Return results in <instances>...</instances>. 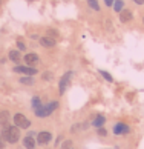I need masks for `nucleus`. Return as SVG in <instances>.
<instances>
[{
	"instance_id": "1",
	"label": "nucleus",
	"mask_w": 144,
	"mask_h": 149,
	"mask_svg": "<svg viewBox=\"0 0 144 149\" xmlns=\"http://www.w3.org/2000/svg\"><path fill=\"white\" fill-rule=\"evenodd\" d=\"M2 137H3V140L8 141V143H15V141H19V139H20L19 128H17V126H8V128L3 129Z\"/></svg>"
},
{
	"instance_id": "2",
	"label": "nucleus",
	"mask_w": 144,
	"mask_h": 149,
	"mask_svg": "<svg viewBox=\"0 0 144 149\" xmlns=\"http://www.w3.org/2000/svg\"><path fill=\"white\" fill-rule=\"evenodd\" d=\"M58 108V102H51V103H48L46 106H42V108H38L35 109V115L37 117H48V115H51L55 109Z\"/></svg>"
},
{
	"instance_id": "3",
	"label": "nucleus",
	"mask_w": 144,
	"mask_h": 149,
	"mask_svg": "<svg viewBox=\"0 0 144 149\" xmlns=\"http://www.w3.org/2000/svg\"><path fill=\"white\" fill-rule=\"evenodd\" d=\"M72 75H74V72H72V71H68V72H66L62 79H60V83H58V92H60V94H63V92L66 91V88L69 86Z\"/></svg>"
},
{
	"instance_id": "4",
	"label": "nucleus",
	"mask_w": 144,
	"mask_h": 149,
	"mask_svg": "<svg viewBox=\"0 0 144 149\" xmlns=\"http://www.w3.org/2000/svg\"><path fill=\"white\" fill-rule=\"evenodd\" d=\"M14 125L17 128H23V129H28L31 126V121L28 120L23 114H15L14 115Z\"/></svg>"
},
{
	"instance_id": "5",
	"label": "nucleus",
	"mask_w": 144,
	"mask_h": 149,
	"mask_svg": "<svg viewBox=\"0 0 144 149\" xmlns=\"http://www.w3.org/2000/svg\"><path fill=\"white\" fill-rule=\"evenodd\" d=\"M14 72L25 74V75H35L37 74V68H34V66H15Z\"/></svg>"
},
{
	"instance_id": "6",
	"label": "nucleus",
	"mask_w": 144,
	"mask_h": 149,
	"mask_svg": "<svg viewBox=\"0 0 144 149\" xmlns=\"http://www.w3.org/2000/svg\"><path fill=\"white\" fill-rule=\"evenodd\" d=\"M51 139H52V135L48 131H42L37 134V143H40V145H46V143L51 141Z\"/></svg>"
},
{
	"instance_id": "7",
	"label": "nucleus",
	"mask_w": 144,
	"mask_h": 149,
	"mask_svg": "<svg viewBox=\"0 0 144 149\" xmlns=\"http://www.w3.org/2000/svg\"><path fill=\"white\" fill-rule=\"evenodd\" d=\"M129 126L124 123H117L114 126V134L115 135H123V134H129Z\"/></svg>"
},
{
	"instance_id": "8",
	"label": "nucleus",
	"mask_w": 144,
	"mask_h": 149,
	"mask_svg": "<svg viewBox=\"0 0 144 149\" xmlns=\"http://www.w3.org/2000/svg\"><path fill=\"white\" fill-rule=\"evenodd\" d=\"M40 43H42V46H45V48H52V46H55V38L45 36V37H40Z\"/></svg>"
},
{
	"instance_id": "9",
	"label": "nucleus",
	"mask_w": 144,
	"mask_h": 149,
	"mask_svg": "<svg viewBox=\"0 0 144 149\" xmlns=\"http://www.w3.org/2000/svg\"><path fill=\"white\" fill-rule=\"evenodd\" d=\"M25 63H28V66H35L38 63V56L37 54H26L25 56Z\"/></svg>"
},
{
	"instance_id": "10",
	"label": "nucleus",
	"mask_w": 144,
	"mask_h": 149,
	"mask_svg": "<svg viewBox=\"0 0 144 149\" xmlns=\"http://www.w3.org/2000/svg\"><path fill=\"white\" fill-rule=\"evenodd\" d=\"M0 125H2L3 129L9 126V112L8 111H2V112H0Z\"/></svg>"
},
{
	"instance_id": "11",
	"label": "nucleus",
	"mask_w": 144,
	"mask_h": 149,
	"mask_svg": "<svg viewBox=\"0 0 144 149\" xmlns=\"http://www.w3.org/2000/svg\"><path fill=\"white\" fill-rule=\"evenodd\" d=\"M132 17H134V14H132V11H129V9H123V11H121V14H120V20L123 22V23L130 22Z\"/></svg>"
},
{
	"instance_id": "12",
	"label": "nucleus",
	"mask_w": 144,
	"mask_h": 149,
	"mask_svg": "<svg viewBox=\"0 0 144 149\" xmlns=\"http://www.w3.org/2000/svg\"><path fill=\"white\" fill-rule=\"evenodd\" d=\"M23 146L26 149H35V140H34V137L26 135L25 139H23Z\"/></svg>"
},
{
	"instance_id": "13",
	"label": "nucleus",
	"mask_w": 144,
	"mask_h": 149,
	"mask_svg": "<svg viewBox=\"0 0 144 149\" xmlns=\"http://www.w3.org/2000/svg\"><path fill=\"white\" fill-rule=\"evenodd\" d=\"M9 58L12 60L14 63H19L21 60V56H20V51H17V49H11L9 51Z\"/></svg>"
},
{
	"instance_id": "14",
	"label": "nucleus",
	"mask_w": 144,
	"mask_h": 149,
	"mask_svg": "<svg viewBox=\"0 0 144 149\" xmlns=\"http://www.w3.org/2000/svg\"><path fill=\"white\" fill-rule=\"evenodd\" d=\"M104 121H106V118H104L103 115H97V117L93 118V121H92V125L95 126V128H101V126L104 125Z\"/></svg>"
},
{
	"instance_id": "15",
	"label": "nucleus",
	"mask_w": 144,
	"mask_h": 149,
	"mask_svg": "<svg viewBox=\"0 0 144 149\" xmlns=\"http://www.w3.org/2000/svg\"><path fill=\"white\" fill-rule=\"evenodd\" d=\"M20 83H23V85H34V79H32V75H23V77H20Z\"/></svg>"
},
{
	"instance_id": "16",
	"label": "nucleus",
	"mask_w": 144,
	"mask_h": 149,
	"mask_svg": "<svg viewBox=\"0 0 144 149\" xmlns=\"http://www.w3.org/2000/svg\"><path fill=\"white\" fill-rule=\"evenodd\" d=\"M114 8H115V11H117V13H121V11L124 9V2H123V0H115Z\"/></svg>"
},
{
	"instance_id": "17",
	"label": "nucleus",
	"mask_w": 144,
	"mask_h": 149,
	"mask_svg": "<svg viewBox=\"0 0 144 149\" xmlns=\"http://www.w3.org/2000/svg\"><path fill=\"white\" fill-rule=\"evenodd\" d=\"M32 108H34V111L38 108H42V100H40V97H34L32 98Z\"/></svg>"
},
{
	"instance_id": "18",
	"label": "nucleus",
	"mask_w": 144,
	"mask_h": 149,
	"mask_svg": "<svg viewBox=\"0 0 144 149\" xmlns=\"http://www.w3.org/2000/svg\"><path fill=\"white\" fill-rule=\"evenodd\" d=\"M87 5L92 8V9H95V11H100V5H98V0H87Z\"/></svg>"
},
{
	"instance_id": "19",
	"label": "nucleus",
	"mask_w": 144,
	"mask_h": 149,
	"mask_svg": "<svg viewBox=\"0 0 144 149\" xmlns=\"http://www.w3.org/2000/svg\"><path fill=\"white\" fill-rule=\"evenodd\" d=\"M100 74H101V75L104 77V80H107V81H114L112 75H110L109 72H106V71H100Z\"/></svg>"
},
{
	"instance_id": "20",
	"label": "nucleus",
	"mask_w": 144,
	"mask_h": 149,
	"mask_svg": "<svg viewBox=\"0 0 144 149\" xmlns=\"http://www.w3.org/2000/svg\"><path fill=\"white\" fill-rule=\"evenodd\" d=\"M42 79H43V80H52V72H49V71H46V72H43Z\"/></svg>"
},
{
	"instance_id": "21",
	"label": "nucleus",
	"mask_w": 144,
	"mask_h": 149,
	"mask_svg": "<svg viewBox=\"0 0 144 149\" xmlns=\"http://www.w3.org/2000/svg\"><path fill=\"white\" fill-rule=\"evenodd\" d=\"M46 34H48L49 37H52V38L58 37V32H57V31H54V29H48V32H46Z\"/></svg>"
},
{
	"instance_id": "22",
	"label": "nucleus",
	"mask_w": 144,
	"mask_h": 149,
	"mask_svg": "<svg viewBox=\"0 0 144 149\" xmlns=\"http://www.w3.org/2000/svg\"><path fill=\"white\" fill-rule=\"evenodd\" d=\"M62 149H72V141H71V140H66V141L63 143Z\"/></svg>"
},
{
	"instance_id": "23",
	"label": "nucleus",
	"mask_w": 144,
	"mask_h": 149,
	"mask_svg": "<svg viewBox=\"0 0 144 149\" xmlns=\"http://www.w3.org/2000/svg\"><path fill=\"white\" fill-rule=\"evenodd\" d=\"M17 48L20 49V51H25V49H26V45H25V43L21 42V40H17Z\"/></svg>"
},
{
	"instance_id": "24",
	"label": "nucleus",
	"mask_w": 144,
	"mask_h": 149,
	"mask_svg": "<svg viewBox=\"0 0 144 149\" xmlns=\"http://www.w3.org/2000/svg\"><path fill=\"white\" fill-rule=\"evenodd\" d=\"M98 134L101 135V137H104V135H107V131L103 129V128H98Z\"/></svg>"
},
{
	"instance_id": "25",
	"label": "nucleus",
	"mask_w": 144,
	"mask_h": 149,
	"mask_svg": "<svg viewBox=\"0 0 144 149\" xmlns=\"http://www.w3.org/2000/svg\"><path fill=\"white\" fill-rule=\"evenodd\" d=\"M104 3H106V6H112L115 3V0H104Z\"/></svg>"
},
{
	"instance_id": "26",
	"label": "nucleus",
	"mask_w": 144,
	"mask_h": 149,
	"mask_svg": "<svg viewBox=\"0 0 144 149\" xmlns=\"http://www.w3.org/2000/svg\"><path fill=\"white\" fill-rule=\"evenodd\" d=\"M0 149H5V140L2 135H0Z\"/></svg>"
},
{
	"instance_id": "27",
	"label": "nucleus",
	"mask_w": 144,
	"mask_h": 149,
	"mask_svg": "<svg viewBox=\"0 0 144 149\" xmlns=\"http://www.w3.org/2000/svg\"><path fill=\"white\" fill-rule=\"evenodd\" d=\"M132 2H135L136 5H143V3H144V0H132Z\"/></svg>"
},
{
	"instance_id": "28",
	"label": "nucleus",
	"mask_w": 144,
	"mask_h": 149,
	"mask_svg": "<svg viewBox=\"0 0 144 149\" xmlns=\"http://www.w3.org/2000/svg\"><path fill=\"white\" fill-rule=\"evenodd\" d=\"M62 139H63V135H60L58 139H57V145H60V141H62Z\"/></svg>"
},
{
	"instance_id": "29",
	"label": "nucleus",
	"mask_w": 144,
	"mask_h": 149,
	"mask_svg": "<svg viewBox=\"0 0 144 149\" xmlns=\"http://www.w3.org/2000/svg\"><path fill=\"white\" fill-rule=\"evenodd\" d=\"M143 23H144V19H143Z\"/></svg>"
},
{
	"instance_id": "30",
	"label": "nucleus",
	"mask_w": 144,
	"mask_h": 149,
	"mask_svg": "<svg viewBox=\"0 0 144 149\" xmlns=\"http://www.w3.org/2000/svg\"><path fill=\"white\" fill-rule=\"evenodd\" d=\"M0 2H2V0H0Z\"/></svg>"
}]
</instances>
